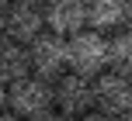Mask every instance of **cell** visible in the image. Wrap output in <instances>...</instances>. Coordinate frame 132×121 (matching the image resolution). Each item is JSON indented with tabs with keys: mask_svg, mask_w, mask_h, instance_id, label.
<instances>
[{
	"mask_svg": "<svg viewBox=\"0 0 132 121\" xmlns=\"http://www.w3.org/2000/svg\"><path fill=\"white\" fill-rule=\"evenodd\" d=\"M28 59H31V73L56 80L70 69V38L56 31H42L38 38L28 45Z\"/></svg>",
	"mask_w": 132,
	"mask_h": 121,
	"instance_id": "3",
	"label": "cell"
},
{
	"mask_svg": "<svg viewBox=\"0 0 132 121\" xmlns=\"http://www.w3.org/2000/svg\"><path fill=\"white\" fill-rule=\"evenodd\" d=\"M0 121H28V118H21V114H14V111H4V114H0Z\"/></svg>",
	"mask_w": 132,
	"mask_h": 121,
	"instance_id": "14",
	"label": "cell"
},
{
	"mask_svg": "<svg viewBox=\"0 0 132 121\" xmlns=\"http://www.w3.org/2000/svg\"><path fill=\"white\" fill-rule=\"evenodd\" d=\"M94 111L108 118H122L132 111V76L118 73V69H104L94 76Z\"/></svg>",
	"mask_w": 132,
	"mask_h": 121,
	"instance_id": "4",
	"label": "cell"
},
{
	"mask_svg": "<svg viewBox=\"0 0 132 121\" xmlns=\"http://www.w3.org/2000/svg\"><path fill=\"white\" fill-rule=\"evenodd\" d=\"M7 104H11V111L21 114V118H35V114H42V111L56 107L52 80H45V76H38V73L21 76L18 83L7 87Z\"/></svg>",
	"mask_w": 132,
	"mask_h": 121,
	"instance_id": "2",
	"label": "cell"
},
{
	"mask_svg": "<svg viewBox=\"0 0 132 121\" xmlns=\"http://www.w3.org/2000/svg\"><path fill=\"white\" fill-rule=\"evenodd\" d=\"M108 69H118V73L132 76V31H115L111 45H108Z\"/></svg>",
	"mask_w": 132,
	"mask_h": 121,
	"instance_id": "10",
	"label": "cell"
},
{
	"mask_svg": "<svg viewBox=\"0 0 132 121\" xmlns=\"http://www.w3.org/2000/svg\"><path fill=\"white\" fill-rule=\"evenodd\" d=\"M38 4H49V0H38Z\"/></svg>",
	"mask_w": 132,
	"mask_h": 121,
	"instance_id": "19",
	"label": "cell"
},
{
	"mask_svg": "<svg viewBox=\"0 0 132 121\" xmlns=\"http://www.w3.org/2000/svg\"><path fill=\"white\" fill-rule=\"evenodd\" d=\"M11 4H14V0H0V14H4V11H7Z\"/></svg>",
	"mask_w": 132,
	"mask_h": 121,
	"instance_id": "17",
	"label": "cell"
},
{
	"mask_svg": "<svg viewBox=\"0 0 132 121\" xmlns=\"http://www.w3.org/2000/svg\"><path fill=\"white\" fill-rule=\"evenodd\" d=\"M108 38L104 31L97 28H84V31L70 35V73H80V76H101L108 69Z\"/></svg>",
	"mask_w": 132,
	"mask_h": 121,
	"instance_id": "1",
	"label": "cell"
},
{
	"mask_svg": "<svg viewBox=\"0 0 132 121\" xmlns=\"http://www.w3.org/2000/svg\"><path fill=\"white\" fill-rule=\"evenodd\" d=\"M77 121H115V118L101 114V111H90V114H84V118H77Z\"/></svg>",
	"mask_w": 132,
	"mask_h": 121,
	"instance_id": "12",
	"label": "cell"
},
{
	"mask_svg": "<svg viewBox=\"0 0 132 121\" xmlns=\"http://www.w3.org/2000/svg\"><path fill=\"white\" fill-rule=\"evenodd\" d=\"M45 17H49V31L66 35V38L84 31V28H90L87 0H49L45 4Z\"/></svg>",
	"mask_w": 132,
	"mask_h": 121,
	"instance_id": "7",
	"label": "cell"
},
{
	"mask_svg": "<svg viewBox=\"0 0 132 121\" xmlns=\"http://www.w3.org/2000/svg\"><path fill=\"white\" fill-rule=\"evenodd\" d=\"M7 38V24H4V14H0V42Z\"/></svg>",
	"mask_w": 132,
	"mask_h": 121,
	"instance_id": "15",
	"label": "cell"
},
{
	"mask_svg": "<svg viewBox=\"0 0 132 121\" xmlns=\"http://www.w3.org/2000/svg\"><path fill=\"white\" fill-rule=\"evenodd\" d=\"M52 90H56V107L63 111L66 118H84L94 111V80L90 76H80V73H70L66 69L63 76L52 80Z\"/></svg>",
	"mask_w": 132,
	"mask_h": 121,
	"instance_id": "5",
	"label": "cell"
},
{
	"mask_svg": "<svg viewBox=\"0 0 132 121\" xmlns=\"http://www.w3.org/2000/svg\"><path fill=\"white\" fill-rule=\"evenodd\" d=\"M4 111H11V104H7V83H0V114Z\"/></svg>",
	"mask_w": 132,
	"mask_h": 121,
	"instance_id": "13",
	"label": "cell"
},
{
	"mask_svg": "<svg viewBox=\"0 0 132 121\" xmlns=\"http://www.w3.org/2000/svg\"><path fill=\"white\" fill-rule=\"evenodd\" d=\"M31 73V59H28V45L14 38H4L0 42V83H18L21 76Z\"/></svg>",
	"mask_w": 132,
	"mask_h": 121,
	"instance_id": "8",
	"label": "cell"
},
{
	"mask_svg": "<svg viewBox=\"0 0 132 121\" xmlns=\"http://www.w3.org/2000/svg\"><path fill=\"white\" fill-rule=\"evenodd\" d=\"M4 24H7V38L31 45L42 31H49V17H45V4L38 0H14L4 11Z\"/></svg>",
	"mask_w": 132,
	"mask_h": 121,
	"instance_id": "6",
	"label": "cell"
},
{
	"mask_svg": "<svg viewBox=\"0 0 132 121\" xmlns=\"http://www.w3.org/2000/svg\"><path fill=\"white\" fill-rule=\"evenodd\" d=\"M129 4L132 0H87V11H90V28L97 31H118L125 28L129 17Z\"/></svg>",
	"mask_w": 132,
	"mask_h": 121,
	"instance_id": "9",
	"label": "cell"
},
{
	"mask_svg": "<svg viewBox=\"0 0 132 121\" xmlns=\"http://www.w3.org/2000/svg\"><path fill=\"white\" fill-rule=\"evenodd\" d=\"M28 121H73V118H66L59 107H49V111H42V114H35V118H28Z\"/></svg>",
	"mask_w": 132,
	"mask_h": 121,
	"instance_id": "11",
	"label": "cell"
},
{
	"mask_svg": "<svg viewBox=\"0 0 132 121\" xmlns=\"http://www.w3.org/2000/svg\"><path fill=\"white\" fill-rule=\"evenodd\" d=\"M125 28L132 31V4H129V17H125Z\"/></svg>",
	"mask_w": 132,
	"mask_h": 121,
	"instance_id": "16",
	"label": "cell"
},
{
	"mask_svg": "<svg viewBox=\"0 0 132 121\" xmlns=\"http://www.w3.org/2000/svg\"><path fill=\"white\" fill-rule=\"evenodd\" d=\"M115 121H132V111H129V114H122V118H115Z\"/></svg>",
	"mask_w": 132,
	"mask_h": 121,
	"instance_id": "18",
	"label": "cell"
}]
</instances>
